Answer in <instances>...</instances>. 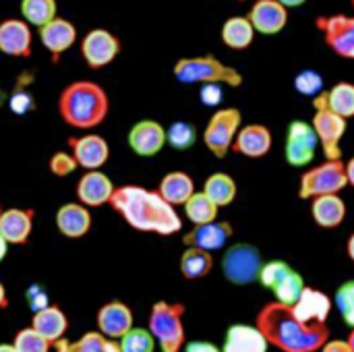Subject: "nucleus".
Returning <instances> with one entry per match:
<instances>
[{
    "mask_svg": "<svg viewBox=\"0 0 354 352\" xmlns=\"http://www.w3.org/2000/svg\"><path fill=\"white\" fill-rule=\"evenodd\" d=\"M110 207L137 232L172 237L183 230V218L158 189L141 185H120L114 189Z\"/></svg>",
    "mask_w": 354,
    "mask_h": 352,
    "instance_id": "1",
    "label": "nucleus"
},
{
    "mask_svg": "<svg viewBox=\"0 0 354 352\" xmlns=\"http://www.w3.org/2000/svg\"><path fill=\"white\" fill-rule=\"evenodd\" d=\"M147 330L156 338V344L162 352H183L187 344L185 332V305L158 301L151 305Z\"/></svg>",
    "mask_w": 354,
    "mask_h": 352,
    "instance_id": "5",
    "label": "nucleus"
},
{
    "mask_svg": "<svg viewBox=\"0 0 354 352\" xmlns=\"http://www.w3.org/2000/svg\"><path fill=\"white\" fill-rule=\"evenodd\" d=\"M313 104H324L326 108H330L334 114L342 116V118H353L354 116V83L348 81H340L336 85H332L330 89H324L319 95L313 98Z\"/></svg>",
    "mask_w": 354,
    "mask_h": 352,
    "instance_id": "30",
    "label": "nucleus"
},
{
    "mask_svg": "<svg viewBox=\"0 0 354 352\" xmlns=\"http://www.w3.org/2000/svg\"><path fill=\"white\" fill-rule=\"evenodd\" d=\"M232 239V224L228 220H214L201 226H195L189 234H185L183 243L187 247H197L203 251H220Z\"/></svg>",
    "mask_w": 354,
    "mask_h": 352,
    "instance_id": "21",
    "label": "nucleus"
},
{
    "mask_svg": "<svg viewBox=\"0 0 354 352\" xmlns=\"http://www.w3.org/2000/svg\"><path fill=\"white\" fill-rule=\"evenodd\" d=\"M334 303H336L344 324L354 328V280H348V282L338 286Z\"/></svg>",
    "mask_w": 354,
    "mask_h": 352,
    "instance_id": "42",
    "label": "nucleus"
},
{
    "mask_svg": "<svg viewBox=\"0 0 354 352\" xmlns=\"http://www.w3.org/2000/svg\"><path fill=\"white\" fill-rule=\"evenodd\" d=\"M220 37H222V44L234 52H243V50H249L253 39H255V29L249 21L247 15H234V17H228L220 29Z\"/></svg>",
    "mask_w": 354,
    "mask_h": 352,
    "instance_id": "29",
    "label": "nucleus"
},
{
    "mask_svg": "<svg viewBox=\"0 0 354 352\" xmlns=\"http://www.w3.org/2000/svg\"><path fill=\"white\" fill-rule=\"evenodd\" d=\"M110 110V100L106 89L95 81H73L68 83L58 98L60 118L79 131H91L100 127Z\"/></svg>",
    "mask_w": 354,
    "mask_h": 352,
    "instance_id": "3",
    "label": "nucleus"
},
{
    "mask_svg": "<svg viewBox=\"0 0 354 352\" xmlns=\"http://www.w3.org/2000/svg\"><path fill=\"white\" fill-rule=\"evenodd\" d=\"M33 222H35L33 210H27V207L4 210L0 216V234L6 239L8 245L23 247L33 232Z\"/></svg>",
    "mask_w": 354,
    "mask_h": 352,
    "instance_id": "24",
    "label": "nucleus"
},
{
    "mask_svg": "<svg viewBox=\"0 0 354 352\" xmlns=\"http://www.w3.org/2000/svg\"><path fill=\"white\" fill-rule=\"evenodd\" d=\"M278 2H282V4L290 10V8H299V6H303L307 0H278Z\"/></svg>",
    "mask_w": 354,
    "mask_h": 352,
    "instance_id": "52",
    "label": "nucleus"
},
{
    "mask_svg": "<svg viewBox=\"0 0 354 352\" xmlns=\"http://www.w3.org/2000/svg\"><path fill=\"white\" fill-rule=\"evenodd\" d=\"M27 303H29L31 311H39V309H44L46 305H50L48 295H46V293L41 290V286H37V284H33V286L27 288Z\"/></svg>",
    "mask_w": 354,
    "mask_h": 352,
    "instance_id": "46",
    "label": "nucleus"
},
{
    "mask_svg": "<svg viewBox=\"0 0 354 352\" xmlns=\"http://www.w3.org/2000/svg\"><path fill=\"white\" fill-rule=\"evenodd\" d=\"M243 127V114L239 108H218L209 116L205 131H203V143L216 158H226L232 151L234 139Z\"/></svg>",
    "mask_w": 354,
    "mask_h": 352,
    "instance_id": "8",
    "label": "nucleus"
},
{
    "mask_svg": "<svg viewBox=\"0 0 354 352\" xmlns=\"http://www.w3.org/2000/svg\"><path fill=\"white\" fill-rule=\"evenodd\" d=\"M183 352H222L220 346H216L214 342H205V340H193L187 342Z\"/></svg>",
    "mask_w": 354,
    "mask_h": 352,
    "instance_id": "47",
    "label": "nucleus"
},
{
    "mask_svg": "<svg viewBox=\"0 0 354 352\" xmlns=\"http://www.w3.org/2000/svg\"><path fill=\"white\" fill-rule=\"evenodd\" d=\"M317 31L324 35L326 46L340 58L354 60V17L326 15L315 19Z\"/></svg>",
    "mask_w": 354,
    "mask_h": 352,
    "instance_id": "11",
    "label": "nucleus"
},
{
    "mask_svg": "<svg viewBox=\"0 0 354 352\" xmlns=\"http://www.w3.org/2000/svg\"><path fill=\"white\" fill-rule=\"evenodd\" d=\"M255 33L261 35H278L288 25V8L278 0H255L251 10L247 12Z\"/></svg>",
    "mask_w": 354,
    "mask_h": 352,
    "instance_id": "15",
    "label": "nucleus"
},
{
    "mask_svg": "<svg viewBox=\"0 0 354 352\" xmlns=\"http://www.w3.org/2000/svg\"><path fill=\"white\" fill-rule=\"evenodd\" d=\"M31 79H33V77H29V75H25V79H19V83L15 85V91H12L10 98H8V108H10V112L17 114V116H23V114L35 110V100H33V95H31V93L27 91V87H25Z\"/></svg>",
    "mask_w": 354,
    "mask_h": 352,
    "instance_id": "40",
    "label": "nucleus"
},
{
    "mask_svg": "<svg viewBox=\"0 0 354 352\" xmlns=\"http://www.w3.org/2000/svg\"><path fill=\"white\" fill-rule=\"evenodd\" d=\"M315 112L311 118V127L319 139L322 151L326 160H342V139L346 135V118L334 114L324 104H313Z\"/></svg>",
    "mask_w": 354,
    "mask_h": 352,
    "instance_id": "10",
    "label": "nucleus"
},
{
    "mask_svg": "<svg viewBox=\"0 0 354 352\" xmlns=\"http://www.w3.org/2000/svg\"><path fill=\"white\" fill-rule=\"evenodd\" d=\"M95 322H97V332H102L112 340H120L129 330L135 328L133 311L122 301H110L102 305L95 315Z\"/></svg>",
    "mask_w": 354,
    "mask_h": 352,
    "instance_id": "19",
    "label": "nucleus"
},
{
    "mask_svg": "<svg viewBox=\"0 0 354 352\" xmlns=\"http://www.w3.org/2000/svg\"><path fill=\"white\" fill-rule=\"evenodd\" d=\"M0 52L12 58H29L33 52L31 27L23 19L0 21Z\"/></svg>",
    "mask_w": 354,
    "mask_h": 352,
    "instance_id": "17",
    "label": "nucleus"
},
{
    "mask_svg": "<svg viewBox=\"0 0 354 352\" xmlns=\"http://www.w3.org/2000/svg\"><path fill=\"white\" fill-rule=\"evenodd\" d=\"M346 203L340 195H322L311 199V218L324 230H334L346 220Z\"/></svg>",
    "mask_w": 354,
    "mask_h": 352,
    "instance_id": "27",
    "label": "nucleus"
},
{
    "mask_svg": "<svg viewBox=\"0 0 354 352\" xmlns=\"http://www.w3.org/2000/svg\"><path fill=\"white\" fill-rule=\"evenodd\" d=\"M4 100H6V95H4V93H2V89H0V106L4 104Z\"/></svg>",
    "mask_w": 354,
    "mask_h": 352,
    "instance_id": "56",
    "label": "nucleus"
},
{
    "mask_svg": "<svg viewBox=\"0 0 354 352\" xmlns=\"http://www.w3.org/2000/svg\"><path fill=\"white\" fill-rule=\"evenodd\" d=\"M290 272H292V268H290L286 261H280V259L270 261V263H263L261 274H259V284H261L263 288L274 290Z\"/></svg>",
    "mask_w": 354,
    "mask_h": 352,
    "instance_id": "43",
    "label": "nucleus"
},
{
    "mask_svg": "<svg viewBox=\"0 0 354 352\" xmlns=\"http://www.w3.org/2000/svg\"><path fill=\"white\" fill-rule=\"evenodd\" d=\"M348 342H351V346H353L354 351V328H351V334H348V338H346Z\"/></svg>",
    "mask_w": 354,
    "mask_h": 352,
    "instance_id": "55",
    "label": "nucleus"
},
{
    "mask_svg": "<svg viewBox=\"0 0 354 352\" xmlns=\"http://www.w3.org/2000/svg\"><path fill=\"white\" fill-rule=\"evenodd\" d=\"M122 352H153L156 351V338L147 328H133L129 330L120 340Z\"/></svg>",
    "mask_w": 354,
    "mask_h": 352,
    "instance_id": "38",
    "label": "nucleus"
},
{
    "mask_svg": "<svg viewBox=\"0 0 354 352\" xmlns=\"http://www.w3.org/2000/svg\"><path fill=\"white\" fill-rule=\"evenodd\" d=\"M118 54H120V39L104 27H95L87 31L81 39V56L91 71L106 68L116 60Z\"/></svg>",
    "mask_w": 354,
    "mask_h": 352,
    "instance_id": "12",
    "label": "nucleus"
},
{
    "mask_svg": "<svg viewBox=\"0 0 354 352\" xmlns=\"http://www.w3.org/2000/svg\"><path fill=\"white\" fill-rule=\"evenodd\" d=\"M12 346L17 352H50L52 351V344L41 336L37 334L31 326L29 328H23L15 334V340H12Z\"/></svg>",
    "mask_w": 354,
    "mask_h": 352,
    "instance_id": "39",
    "label": "nucleus"
},
{
    "mask_svg": "<svg viewBox=\"0 0 354 352\" xmlns=\"http://www.w3.org/2000/svg\"><path fill=\"white\" fill-rule=\"evenodd\" d=\"M214 270V257L209 251L187 247L180 255V274L185 280H203Z\"/></svg>",
    "mask_w": 354,
    "mask_h": 352,
    "instance_id": "32",
    "label": "nucleus"
},
{
    "mask_svg": "<svg viewBox=\"0 0 354 352\" xmlns=\"http://www.w3.org/2000/svg\"><path fill=\"white\" fill-rule=\"evenodd\" d=\"M319 139L311 127V122L295 118L288 124L286 141H284V158L292 168H307L313 164L317 156Z\"/></svg>",
    "mask_w": 354,
    "mask_h": 352,
    "instance_id": "9",
    "label": "nucleus"
},
{
    "mask_svg": "<svg viewBox=\"0 0 354 352\" xmlns=\"http://www.w3.org/2000/svg\"><path fill=\"white\" fill-rule=\"evenodd\" d=\"M183 210H185L187 220H189L193 226H201V224H207V222L218 220V212H220V207H218L203 191L195 193V195L183 205Z\"/></svg>",
    "mask_w": 354,
    "mask_h": 352,
    "instance_id": "34",
    "label": "nucleus"
},
{
    "mask_svg": "<svg viewBox=\"0 0 354 352\" xmlns=\"http://www.w3.org/2000/svg\"><path fill=\"white\" fill-rule=\"evenodd\" d=\"M127 143L131 151L139 158H153L158 156L166 145V127H162L153 118H143L135 122L127 135Z\"/></svg>",
    "mask_w": 354,
    "mask_h": 352,
    "instance_id": "13",
    "label": "nucleus"
},
{
    "mask_svg": "<svg viewBox=\"0 0 354 352\" xmlns=\"http://www.w3.org/2000/svg\"><path fill=\"white\" fill-rule=\"evenodd\" d=\"M263 268L261 251L249 243H234L224 251L222 272L224 278L234 286H249L259 282V274Z\"/></svg>",
    "mask_w": 354,
    "mask_h": 352,
    "instance_id": "7",
    "label": "nucleus"
},
{
    "mask_svg": "<svg viewBox=\"0 0 354 352\" xmlns=\"http://www.w3.org/2000/svg\"><path fill=\"white\" fill-rule=\"evenodd\" d=\"M52 349L54 352H122L118 340H112L102 332H87L75 342L62 338Z\"/></svg>",
    "mask_w": 354,
    "mask_h": 352,
    "instance_id": "31",
    "label": "nucleus"
},
{
    "mask_svg": "<svg viewBox=\"0 0 354 352\" xmlns=\"http://www.w3.org/2000/svg\"><path fill=\"white\" fill-rule=\"evenodd\" d=\"M319 352H354L348 340H328Z\"/></svg>",
    "mask_w": 354,
    "mask_h": 352,
    "instance_id": "48",
    "label": "nucleus"
},
{
    "mask_svg": "<svg viewBox=\"0 0 354 352\" xmlns=\"http://www.w3.org/2000/svg\"><path fill=\"white\" fill-rule=\"evenodd\" d=\"M6 307H8V295H6L4 284L0 282V309H6Z\"/></svg>",
    "mask_w": 354,
    "mask_h": 352,
    "instance_id": "51",
    "label": "nucleus"
},
{
    "mask_svg": "<svg viewBox=\"0 0 354 352\" xmlns=\"http://www.w3.org/2000/svg\"><path fill=\"white\" fill-rule=\"evenodd\" d=\"M346 255H348V259L354 263V232L348 237V241H346Z\"/></svg>",
    "mask_w": 354,
    "mask_h": 352,
    "instance_id": "53",
    "label": "nucleus"
},
{
    "mask_svg": "<svg viewBox=\"0 0 354 352\" xmlns=\"http://www.w3.org/2000/svg\"><path fill=\"white\" fill-rule=\"evenodd\" d=\"M222 85H216V83H209V85H201V93H199V100L201 104L209 106V108H218L220 102H222Z\"/></svg>",
    "mask_w": 354,
    "mask_h": 352,
    "instance_id": "45",
    "label": "nucleus"
},
{
    "mask_svg": "<svg viewBox=\"0 0 354 352\" xmlns=\"http://www.w3.org/2000/svg\"><path fill=\"white\" fill-rule=\"evenodd\" d=\"M305 280H303V276L297 272V270H292L272 293L276 295V301L278 303H282V305H288V307H292L297 301H299V297L303 295V290H305Z\"/></svg>",
    "mask_w": 354,
    "mask_h": 352,
    "instance_id": "37",
    "label": "nucleus"
},
{
    "mask_svg": "<svg viewBox=\"0 0 354 352\" xmlns=\"http://www.w3.org/2000/svg\"><path fill=\"white\" fill-rule=\"evenodd\" d=\"M8 247H10V245H8L6 239L0 234V263L4 261V257H6V253H8Z\"/></svg>",
    "mask_w": 354,
    "mask_h": 352,
    "instance_id": "50",
    "label": "nucleus"
},
{
    "mask_svg": "<svg viewBox=\"0 0 354 352\" xmlns=\"http://www.w3.org/2000/svg\"><path fill=\"white\" fill-rule=\"evenodd\" d=\"M166 141L176 151H187L197 143V129L193 122L176 120L166 129Z\"/></svg>",
    "mask_w": 354,
    "mask_h": 352,
    "instance_id": "36",
    "label": "nucleus"
},
{
    "mask_svg": "<svg viewBox=\"0 0 354 352\" xmlns=\"http://www.w3.org/2000/svg\"><path fill=\"white\" fill-rule=\"evenodd\" d=\"M0 352H17L12 344H0Z\"/></svg>",
    "mask_w": 354,
    "mask_h": 352,
    "instance_id": "54",
    "label": "nucleus"
},
{
    "mask_svg": "<svg viewBox=\"0 0 354 352\" xmlns=\"http://www.w3.org/2000/svg\"><path fill=\"white\" fill-rule=\"evenodd\" d=\"M255 326L270 346L282 352H319L330 340L328 326L305 324L295 315L292 307L278 301L266 303L259 309Z\"/></svg>",
    "mask_w": 354,
    "mask_h": 352,
    "instance_id": "2",
    "label": "nucleus"
},
{
    "mask_svg": "<svg viewBox=\"0 0 354 352\" xmlns=\"http://www.w3.org/2000/svg\"><path fill=\"white\" fill-rule=\"evenodd\" d=\"M2 212H4V210H2V205H0V216H2Z\"/></svg>",
    "mask_w": 354,
    "mask_h": 352,
    "instance_id": "57",
    "label": "nucleus"
},
{
    "mask_svg": "<svg viewBox=\"0 0 354 352\" xmlns=\"http://www.w3.org/2000/svg\"><path fill=\"white\" fill-rule=\"evenodd\" d=\"M54 224H56V230L62 237H66V239H83L93 226V218H91L89 207H85L79 201H71V203H64V205H60L56 210Z\"/></svg>",
    "mask_w": 354,
    "mask_h": 352,
    "instance_id": "23",
    "label": "nucleus"
},
{
    "mask_svg": "<svg viewBox=\"0 0 354 352\" xmlns=\"http://www.w3.org/2000/svg\"><path fill=\"white\" fill-rule=\"evenodd\" d=\"M348 187L346 166L342 160H324L309 166L299 178V197L315 199L322 195H340Z\"/></svg>",
    "mask_w": 354,
    "mask_h": 352,
    "instance_id": "6",
    "label": "nucleus"
},
{
    "mask_svg": "<svg viewBox=\"0 0 354 352\" xmlns=\"http://www.w3.org/2000/svg\"><path fill=\"white\" fill-rule=\"evenodd\" d=\"M114 183L110 180L108 174H104L102 170H87L75 187V195L77 201L83 203L85 207H102V205H110V199L114 195Z\"/></svg>",
    "mask_w": 354,
    "mask_h": 352,
    "instance_id": "16",
    "label": "nucleus"
},
{
    "mask_svg": "<svg viewBox=\"0 0 354 352\" xmlns=\"http://www.w3.org/2000/svg\"><path fill=\"white\" fill-rule=\"evenodd\" d=\"M68 151L79 164V168L87 170H102L110 160V145L102 135L87 133L81 137H68Z\"/></svg>",
    "mask_w": 354,
    "mask_h": 352,
    "instance_id": "14",
    "label": "nucleus"
},
{
    "mask_svg": "<svg viewBox=\"0 0 354 352\" xmlns=\"http://www.w3.org/2000/svg\"><path fill=\"white\" fill-rule=\"evenodd\" d=\"M158 193L174 207H183L197 191H195V180L189 172L185 170H172L162 176L158 185Z\"/></svg>",
    "mask_w": 354,
    "mask_h": 352,
    "instance_id": "28",
    "label": "nucleus"
},
{
    "mask_svg": "<svg viewBox=\"0 0 354 352\" xmlns=\"http://www.w3.org/2000/svg\"><path fill=\"white\" fill-rule=\"evenodd\" d=\"M241 2H245V0H241Z\"/></svg>",
    "mask_w": 354,
    "mask_h": 352,
    "instance_id": "59",
    "label": "nucleus"
},
{
    "mask_svg": "<svg viewBox=\"0 0 354 352\" xmlns=\"http://www.w3.org/2000/svg\"><path fill=\"white\" fill-rule=\"evenodd\" d=\"M295 89L301 95H307L313 100L315 95H319L324 91V75L313 68H305L295 77Z\"/></svg>",
    "mask_w": 354,
    "mask_h": 352,
    "instance_id": "41",
    "label": "nucleus"
},
{
    "mask_svg": "<svg viewBox=\"0 0 354 352\" xmlns=\"http://www.w3.org/2000/svg\"><path fill=\"white\" fill-rule=\"evenodd\" d=\"M332 309H334V301L326 293H322L313 286H305L303 295L292 305L295 315L301 322L313 324V326H328V317H330Z\"/></svg>",
    "mask_w": 354,
    "mask_h": 352,
    "instance_id": "22",
    "label": "nucleus"
},
{
    "mask_svg": "<svg viewBox=\"0 0 354 352\" xmlns=\"http://www.w3.org/2000/svg\"><path fill=\"white\" fill-rule=\"evenodd\" d=\"M56 0H21V15L33 27H44L58 15Z\"/></svg>",
    "mask_w": 354,
    "mask_h": 352,
    "instance_id": "35",
    "label": "nucleus"
},
{
    "mask_svg": "<svg viewBox=\"0 0 354 352\" xmlns=\"http://www.w3.org/2000/svg\"><path fill=\"white\" fill-rule=\"evenodd\" d=\"M172 75L183 85H226V87H241L243 73L226 62H222L214 54H199V56H185L178 58L172 66Z\"/></svg>",
    "mask_w": 354,
    "mask_h": 352,
    "instance_id": "4",
    "label": "nucleus"
},
{
    "mask_svg": "<svg viewBox=\"0 0 354 352\" xmlns=\"http://www.w3.org/2000/svg\"><path fill=\"white\" fill-rule=\"evenodd\" d=\"M351 4H353V8H354V0H351Z\"/></svg>",
    "mask_w": 354,
    "mask_h": 352,
    "instance_id": "58",
    "label": "nucleus"
},
{
    "mask_svg": "<svg viewBox=\"0 0 354 352\" xmlns=\"http://www.w3.org/2000/svg\"><path fill=\"white\" fill-rule=\"evenodd\" d=\"M203 193L222 210V207H228L230 203H234L239 189H236L234 178L228 172H214L205 178Z\"/></svg>",
    "mask_w": 354,
    "mask_h": 352,
    "instance_id": "33",
    "label": "nucleus"
},
{
    "mask_svg": "<svg viewBox=\"0 0 354 352\" xmlns=\"http://www.w3.org/2000/svg\"><path fill=\"white\" fill-rule=\"evenodd\" d=\"M31 328L41 334L52 346L64 338L66 330H68V317L66 313L58 307V305H46L44 309L39 311H33V317H31Z\"/></svg>",
    "mask_w": 354,
    "mask_h": 352,
    "instance_id": "26",
    "label": "nucleus"
},
{
    "mask_svg": "<svg viewBox=\"0 0 354 352\" xmlns=\"http://www.w3.org/2000/svg\"><path fill=\"white\" fill-rule=\"evenodd\" d=\"M48 168H50V172L54 176L64 178L68 174H73L79 168V164L75 162V158L71 156V151H54L52 158H50V162H48Z\"/></svg>",
    "mask_w": 354,
    "mask_h": 352,
    "instance_id": "44",
    "label": "nucleus"
},
{
    "mask_svg": "<svg viewBox=\"0 0 354 352\" xmlns=\"http://www.w3.org/2000/svg\"><path fill=\"white\" fill-rule=\"evenodd\" d=\"M270 344L257 326L234 324L226 330L222 352H268Z\"/></svg>",
    "mask_w": 354,
    "mask_h": 352,
    "instance_id": "25",
    "label": "nucleus"
},
{
    "mask_svg": "<svg viewBox=\"0 0 354 352\" xmlns=\"http://www.w3.org/2000/svg\"><path fill=\"white\" fill-rule=\"evenodd\" d=\"M272 145H274L272 131L261 122H251V124L241 127V131L234 139L232 151H236L249 160H259L272 151Z\"/></svg>",
    "mask_w": 354,
    "mask_h": 352,
    "instance_id": "18",
    "label": "nucleus"
},
{
    "mask_svg": "<svg viewBox=\"0 0 354 352\" xmlns=\"http://www.w3.org/2000/svg\"><path fill=\"white\" fill-rule=\"evenodd\" d=\"M39 41L50 52L52 62H58V58L77 41V27L68 19L56 17L44 27H39Z\"/></svg>",
    "mask_w": 354,
    "mask_h": 352,
    "instance_id": "20",
    "label": "nucleus"
},
{
    "mask_svg": "<svg viewBox=\"0 0 354 352\" xmlns=\"http://www.w3.org/2000/svg\"><path fill=\"white\" fill-rule=\"evenodd\" d=\"M344 166H346V178H348V187H354V156L348 160V162H344Z\"/></svg>",
    "mask_w": 354,
    "mask_h": 352,
    "instance_id": "49",
    "label": "nucleus"
}]
</instances>
